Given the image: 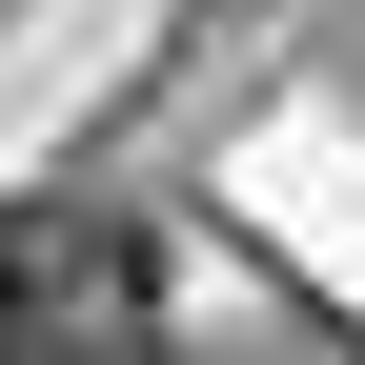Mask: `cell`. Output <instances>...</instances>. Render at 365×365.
Instances as JSON below:
<instances>
[{
    "label": "cell",
    "instance_id": "1",
    "mask_svg": "<svg viewBox=\"0 0 365 365\" xmlns=\"http://www.w3.org/2000/svg\"><path fill=\"white\" fill-rule=\"evenodd\" d=\"M61 325H81V223L0 203V365H61Z\"/></svg>",
    "mask_w": 365,
    "mask_h": 365
},
{
    "label": "cell",
    "instance_id": "2",
    "mask_svg": "<svg viewBox=\"0 0 365 365\" xmlns=\"http://www.w3.org/2000/svg\"><path fill=\"white\" fill-rule=\"evenodd\" d=\"M61 365H163V345H143V325H102V345H61Z\"/></svg>",
    "mask_w": 365,
    "mask_h": 365
}]
</instances>
